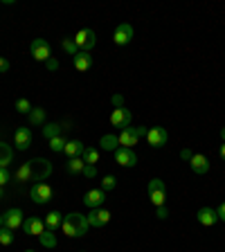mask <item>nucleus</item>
<instances>
[{"mask_svg": "<svg viewBox=\"0 0 225 252\" xmlns=\"http://www.w3.org/2000/svg\"><path fill=\"white\" fill-rule=\"evenodd\" d=\"M221 158L225 160V144H221Z\"/></svg>", "mask_w": 225, "mask_h": 252, "instance_id": "43", "label": "nucleus"}, {"mask_svg": "<svg viewBox=\"0 0 225 252\" xmlns=\"http://www.w3.org/2000/svg\"><path fill=\"white\" fill-rule=\"evenodd\" d=\"M147 140H149V144H151L153 149H160V147L167 144L169 133H167V128H162V126H153V128H149Z\"/></svg>", "mask_w": 225, "mask_h": 252, "instance_id": "9", "label": "nucleus"}, {"mask_svg": "<svg viewBox=\"0 0 225 252\" xmlns=\"http://www.w3.org/2000/svg\"><path fill=\"white\" fill-rule=\"evenodd\" d=\"M61 223H63L61 212H50V214L45 216V230H50V232H57L59 227H61Z\"/></svg>", "mask_w": 225, "mask_h": 252, "instance_id": "21", "label": "nucleus"}, {"mask_svg": "<svg viewBox=\"0 0 225 252\" xmlns=\"http://www.w3.org/2000/svg\"><path fill=\"white\" fill-rule=\"evenodd\" d=\"M221 137H223V142H225V128H223V131H221Z\"/></svg>", "mask_w": 225, "mask_h": 252, "instance_id": "45", "label": "nucleus"}, {"mask_svg": "<svg viewBox=\"0 0 225 252\" xmlns=\"http://www.w3.org/2000/svg\"><path fill=\"white\" fill-rule=\"evenodd\" d=\"M74 41V45L81 50V52H93V47H95V43H97V34H95V30H79L77 32V36L72 38Z\"/></svg>", "mask_w": 225, "mask_h": 252, "instance_id": "3", "label": "nucleus"}, {"mask_svg": "<svg viewBox=\"0 0 225 252\" xmlns=\"http://www.w3.org/2000/svg\"><path fill=\"white\" fill-rule=\"evenodd\" d=\"M81 158H84L86 164H95V167H97V162H99V151H97L95 147H86V151H84Z\"/></svg>", "mask_w": 225, "mask_h": 252, "instance_id": "27", "label": "nucleus"}, {"mask_svg": "<svg viewBox=\"0 0 225 252\" xmlns=\"http://www.w3.org/2000/svg\"><path fill=\"white\" fill-rule=\"evenodd\" d=\"M65 169H68V173H72V176H79V173H84V169H86L84 158H70L68 164H65Z\"/></svg>", "mask_w": 225, "mask_h": 252, "instance_id": "22", "label": "nucleus"}, {"mask_svg": "<svg viewBox=\"0 0 225 252\" xmlns=\"http://www.w3.org/2000/svg\"><path fill=\"white\" fill-rule=\"evenodd\" d=\"M0 227H2V214H0Z\"/></svg>", "mask_w": 225, "mask_h": 252, "instance_id": "46", "label": "nucleus"}, {"mask_svg": "<svg viewBox=\"0 0 225 252\" xmlns=\"http://www.w3.org/2000/svg\"><path fill=\"white\" fill-rule=\"evenodd\" d=\"M106 200V191L104 189H90V191H86L84 196V205L86 207H90V210H97V207H101Z\"/></svg>", "mask_w": 225, "mask_h": 252, "instance_id": "11", "label": "nucleus"}, {"mask_svg": "<svg viewBox=\"0 0 225 252\" xmlns=\"http://www.w3.org/2000/svg\"><path fill=\"white\" fill-rule=\"evenodd\" d=\"M65 142L68 140H63V137L59 135V137H54V140H50V149H52L54 153H61L63 149H65Z\"/></svg>", "mask_w": 225, "mask_h": 252, "instance_id": "31", "label": "nucleus"}, {"mask_svg": "<svg viewBox=\"0 0 225 252\" xmlns=\"http://www.w3.org/2000/svg\"><path fill=\"white\" fill-rule=\"evenodd\" d=\"M32 180H36V183H43V180L50 178V173H52V162L45 160V158H36V160H32Z\"/></svg>", "mask_w": 225, "mask_h": 252, "instance_id": "4", "label": "nucleus"}, {"mask_svg": "<svg viewBox=\"0 0 225 252\" xmlns=\"http://www.w3.org/2000/svg\"><path fill=\"white\" fill-rule=\"evenodd\" d=\"M32 176H34V171H32V162H25L23 167H18V171H16V180H18V183H30Z\"/></svg>", "mask_w": 225, "mask_h": 252, "instance_id": "25", "label": "nucleus"}, {"mask_svg": "<svg viewBox=\"0 0 225 252\" xmlns=\"http://www.w3.org/2000/svg\"><path fill=\"white\" fill-rule=\"evenodd\" d=\"M30 196H32V200H34L36 205H47L50 200L54 198V191H52V187H50V185H45V183H36L34 187H32Z\"/></svg>", "mask_w": 225, "mask_h": 252, "instance_id": "6", "label": "nucleus"}, {"mask_svg": "<svg viewBox=\"0 0 225 252\" xmlns=\"http://www.w3.org/2000/svg\"><path fill=\"white\" fill-rule=\"evenodd\" d=\"M81 176H86V178H95V176H97V167H95V164H86V169H84Z\"/></svg>", "mask_w": 225, "mask_h": 252, "instance_id": "35", "label": "nucleus"}, {"mask_svg": "<svg viewBox=\"0 0 225 252\" xmlns=\"http://www.w3.org/2000/svg\"><path fill=\"white\" fill-rule=\"evenodd\" d=\"M30 50H32V57L36 59V61L45 63L47 59H52V47H50V43H47L45 38H34Z\"/></svg>", "mask_w": 225, "mask_h": 252, "instance_id": "7", "label": "nucleus"}, {"mask_svg": "<svg viewBox=\"0 0 225 252\" xmlns=\"http://www.w3.org/2000/svg\"><path fill=\"white\" fill-rule=\"evenodd\" d=\"M115 162L122 167H135L137 164V156L133 153V149H117L115 151Z\"/></svg>", "mask_w": 225, "mask_h": 252, "instance_id": "15", "label": "nucleus"}, {"mask_svg": "<svg viewBox=\"0 0 225 252\" xmlns=\"http://www.w3.org/2000/svg\"><path fill=\"white\" fill-rule=\"evenodd\" d=\"M149 128H144V126H129V128H124V131L117 135V140H120V147L122 149H133L140 142L142 135H147Z\"/></svg>", "mask_w": 225, "mask_h": 252, "instance_id": "2", "label": "nucleus"}, {"mask_svg": "<svg viewBox=\"0 0 225 252\" xmlns=\"http://www.w3.org/2000/svg\"><path fill=\"white\" fill-rule=\"evenodd\" d=\"M14 243V230H9V227H0V246H11Z\"/></svg>", "mask_w": 225, "mask_h": 252, "instance_id": "30", "label": "nucleus"}, {"mask_svg": "<svg viewBox=\"0 0 225 252\" xmlns=\"http://www.w3.org/2000/svg\"><path fill=\"white\" fill-rule=\"evenodd\" d=\"M45 68L47 70H59V61H57V59H47V61H45Z\"/></svg>", "mask_w": 225, "mask_h": 252, "instance_id": "39", "label": "nucleus"}, {"mask_svg": "<svg viewBox=\"0 0 225 252\" xmlns=\"http://www.w3.org/2000/svg\"><path fill=\"white\" fill-rule=\"evenodd\" d=\"M192 156H194V153L189 151V149H183V151H180V158H183V160H192Z\"/></svg>", "mask_w": 225, "mask_h": 252, "instance_id": "42", "label": "nucleus"}, {"mask_svg": "<svg viewBox=\"0 0 225 252\" xmlns=\"http://www.w3.org/2000/svg\"><path fill=\"white\" fill-rule=\"evenodd\" d=\"M196 219H198L200 225L212 227V225H216V220H219V216H216V210H212V207H200L198 214H196Z\"/></svg>", "mask_w": 225, "mask_h": 252, "instance_id": "17", "label": "nucleus"}, {"mask_svg": "<svg viewBox=\"0 0 225 252\" xmlns=\"http://www.w3.org/2000/svg\"><path fill=\"white\" fill-rule=\"evenodd\" d=\"M61 45H63V50H65V52H68V54H72V57H77V54H79V47L74 45V41H72V38H63V43H61Z\"/></svg>", "mask_w": 225, "mask_h": 252, "instance_id": "32", "label": "nucleus"}, {"mask_svg": "<svg viewBox=\"0 0 225 252\" xmlns=\"http://www.w3.org/2000/svg\"><path fill=\"white\" fill-rule=\"evenodd\" d=\"M110 212L108 210H101V207H97V210H90L88 214V225L90 227H104L106 223L110 220Z\"/></svg>", "mask_w": 225, "mask_h": 252, "instance_id": "13", "label": "nucleus"}, {"mask_svg": "<svg viewBox=\"0 0 225 252\" xmlns=\"http://www.w3.org/2000/svg\"><path fill=\"white\" fill-rule=\"evenodd\" d=\"M133 38V27L129 25V23H122V25H117L115 34H113V41H115V45H126V43H131Z\"/></svg>", "mask_w": 225, "mask_h": 252, "instance_id": "16", "label": "nucleus"}, {"mask_svg": "<svg viewBox=\"0 0 225 252\" xmlns=\"http://www.w3.org/2000/svg\"><path fill=\"white\" fill-rule=\"evenodd\" d=\"M43 135H45L47 140H54V137L61 135V126L59 124H45L43 126Z\"/></svg>", "mask_w": 225, "mask_h": 252, "instance_id": "29", "label": "nucleus"}, {"mask_svg": "<svg viewBox=\"0 0 225 252\" xmlns=\"http://www.w3.org/2000/svg\"><path fill=\"white\" fill-rule=\"evenodd\" d=\"M7 183H9V173H7V169H0V187H5Z\"/></svg>", "mask_w": 225, "mask_h": 252, "instance_id": "38", "label": "nucleus"}, {"mask_svg": "<svg viewBox=\"0 0 225 252\" xmlns=\"http://www.w3.org/2000/svg\"><path fill=\"white\" fill-rule=\"evenodd\" d=\"M189 164H192V171L198 173V176H203V173L210 171V160L205 156H200V153H196V156H192V160H189Z\"/></svg>", "mask_w": 225, "mask_h": 252, "instance_id": "18", "label": "nucleus"}, {"mask_svg": "<svg viewBox=\"0 0 225 252\" xmlns=\"http://www.w3.org/2000/svg\"><path fill=\"white\" fill-rule=\"evenodd\" d=\"M88 216L79 214V212H70V214L63 216V223H61V232L68 239H74V236H84L88 232Z\"/></svg>", "mask_w": 225, "mask_h": 252, "instance_id": "1", "label": "nucleus"}, {"mask_svg": "<svg viewBox=\"0 0 225 252\" xmlns=\"http://www.w3.org/2000/svg\"><path fill=\"white\" fill-rule=\"evenodd\" d=\"M156 216H158V219H160V220H164V219H167V216H169V210H167V207H164V205H160V207H158V210H156Z\"/></svg>", "mask_w": 225, "mask_h": 252, "instance_id": "36", "label": "nucleus"}, {"mask_svg": "<svg viewBox=\"0 0 225 252\" xmlns=\"http://www.w3.org/2000/svg\"><path fill=\"white\" fill-rule=\"evenodd\" d=\"M131 120H133V115L129 108H115L113 115H110V124L115 126V128H120V131L129 128V126H131Z\"/></svg>", "mask_w": 225, "mask_h": 252, "instance_id": "8", "label": "nucleus"}, {"mask_svg": "<svg viewBox=\"0 0 225 252\" xmlns=\"http://www.w3.org/2000/svg\"><path fill=\"white\" fill-rule=\"evenodd\" d=\"M149 198H151V203L156 207L164 205V200H167V187H164V183L160 178H153L149 183Z\"/></svg>", "mask_w": 225, "mask_h": 252, "instance_id": "5", "label": "nucleus"}, {"mask_svg": "<svg viewBox=\"0 0 225 252\" xmlns=\"http://www.w3.org/2000/svg\"><path fill=\"white\" fill-rule=\"evenodd\" d=\"M7 70H9V61L0 57V72H7Z\"/></svg>", "mask_w": 225, "mask_h": 252, "instance_id": "41", "label": "nucleus"}, {"mask_svg": "<svg viewBox=\"0 0 225 252\" xmlns=\"http://www.w3.org/2000/svg\"><path fill=\"white\" fill-rule=\"evenodd\" d=\"M14 144H16V149H18V151H27V149L32 147V131H30V128H25V126L16 128Z\"/></svg>", "mask_w": 225, "mask_h": 252, "instance_id": "12", "label": "nucleus"}, {"mask_svg": "<svg viewBox=\"0 0 225 252\" xmlns=\"http://www.w3.org/2000/svg\"><path fill=\"white\" fill-rule=\"evenodd\" d=\"M99 147L104 149V151H117V149H120V140H117V135H104L99 140Z\"/></svg>", "mask_w": 225, "mask_h": 252, "instance_id": "24", "label": "nucleus"}, {"mask_svg": "<svg viewBox=\"0 0 225 252\" xmlns=\"http://www.w3.org/2000/svg\"><path fill=\"white\" fill-rule=\"evenodd\" d=\"M113 106L115 108H124V97L122 94H113Z\"/></svg>", "mask_w": 225, "mask_h": 252, "instance_id": "37", "label": "nucleus"}, {"mask_svg": "<svg viewBox=\"0 0 225 252\" xmlns=\"http://www.w3.org/2000/svg\"><path fill=\"white\" fill-rule=\"evenodd\" d=\"M23 212L21 210H16V207H11V210H7L5 214H2V225L9 227V230H16V227H21L23 225Z\"/></svg>", "mask_w": 225, "mask_h": 252, "instance_id": "14", "label": "nucleus"}, {"mask_svg": "<svg viewBox=\"0 0 225 252\" xmlns=\"http://www.w3.org/2000/svg\"><path fill=\"white\" fill-rule=\"evenodd\" d=\"M72 65L79 70V72H86V70H90V65H93V54L79 52L77 57H72Z\"/></svg>", "mask_w": 225, "mask_h": 252, "instance_id": "20", "label": "nucleus"}, {"mask_svg": "<svg viewBox=\"0 0 225 252\" xmlns=\"http://www.w3.org/2000/svg\"><path fill=\"white\" fill-rule=\"evenodd\" d=\"M115 185H117V178H115V176H106V178L101 180V189H104V191H110V189H115Z\"/></svg>", "mask_w": 225, "mask_h": 252, "instance_id": "34", "label": "nucleus"}, {"mask_svg": "<svg viewBox=\"0 0 225 252\" xmlns=\"http://www.w3.org/2000/svg\"><path fill=\"white\" fill-rule=\"evenodd\" d=\"M23 230L30 236H41L43 232H45V220L36 219V216H27V219L23 220Z\"/></svg>", "mask_w": 225, "mask_h": 252, "instance_id": "10", "label": "nucleus"}, {"mask_svg": "<svg viewBox=\"0 0 225 252\" xmlns=\"http://www.w3.org/2000/svg\"><path fill=\"white\" fill-rule=\"evenodd\" d=\"M27 117H30V124L32 126H41L43 122H45V110H43L41 106H38V108H32V113Z\"/></svg>", "mask_w": 225, "mask_h": 252, "instance_id": "26", "label": "nucleus"}, {"mask_svg": "<svg viewBox=\"0 0 225 252\" xmlns=\"http://www.w3.org/2000/svg\"><path fill=\"white\" fill-rule=\"evenodd\" d=\"M216 216H219V220H223L225 223V203H221V207L216 210Z\"/></svg>", "mask_w": 225, "mask_h": 252, "instance_id": "40", "label": "nucleus"}, {"mask_svg": "<svg viewBox=\"0 0 225 252\" xmlns=\"http://www.w3.org/2000/svg\"><path fill=\"white\" fill-rule=\"evenodd\" d=\"M16 110H18V113H25V115H30V113H32V104L27 99H18V101H16Z\"/></svg>", "mask_w": 225, "mask_h": 252, "instance_id": "33", "label": "nucleus"}, {"mask_svg": "<svg viewBox=\"0 0 225 252\" xmlns=\"http://www.w3.org/2000/svg\"><path fill=\"white\" fill-rule=\"evenodd\" d=\"M38 239H41V246L43 248H50V250H52V248H57V234H54V232L45 230L41 236H38Z\"/></svg>", "mask_w": 225, "mask_h": 252, "instance_id": "28", "label": "nucleus"}, {"mask_svg": "<svg viewBox=\"0 0 225 252\" xmlns=\"http://www.w3.org/2000/svg\"><path fill=\"white\" fill-rule=\"evenodd\" d=\"M11 158H14L11 147L5 144V142H0V169H7V164L11 162Z\"/></svg>", "mask_w": 225, "mask_h": 252, "instance_id": "23", "label": "nucleus"}, {"mask_svg": "<svg viewBox=\"0 0 225 252\" xmlns=\"http://www.w3.org/2000/svg\"><path fill=\"white\" fill-rule=\"evenodd\" d=\"M25 252H34V250H25Z\"/></svg>", "mask_w": 225, "mask_h": 252, "instance_id": "47", "label": "nucleus"}, {"mask_svg": "<svg viewBox=\"0 0 225 252\" xmlns=\"http://www.w3.org/2000/svg\"><path fill=\"white\" fill-rule=\"evenodd\" d=\"M2 196H5V189H2V187H0V198H2Z\"/></svg>", "mask_w": 225, "mask_h": 252, "instance_id": "44", "label": "nucleus"}, {"mask_svg": "<svg viewBox=\"0 0 225 252\" xmlns=\"http://www.w3.org/2000/svg\"><path fill=\"white\" fill-rule=\"evenodd\" d=\"M86 151V144L84 142H79V140H70L65 142V149H63V153L68 158H81Z\"/></svg>", "mask_w": 225, "mask_h": 252, "instance_id": "19", "label": "nucleus"}]
</instances>
